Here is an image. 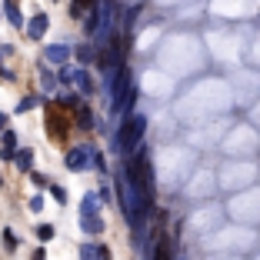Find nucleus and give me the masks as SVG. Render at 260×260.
Wrapping results in <instances>:
<instances>
[{
  "instance_id": "f257e3e1",
  "label": "nucleus",
  "mask_w": 260,
  "mask_h": 260,
  "mask_svg": "<svg viewBox=\"0 0 260 260\" xmlns=\"http://www.w3.org/2000/svg\"><path fill=\"white\" fill-rule=\"evenodd\" d=\"M144 130H147V117L144 114H130L127 120L117 127V150H134V147H140Z\"/></svg>"
},
{
  "instance_id": "f03ea898",
  "label": "nucleus",
  "mask_w": 260,
  "mask_h": 260,
  "mask_svg": "<svg viewBox=\"0 0 260 260\" xmlns=\"http://www.w3.org/2000/svg\"><path fill=\"white\" fill-rule=\"evenodd\" d=\"M97 147L84 144V147H74V150L67 153V167L70 170H87V167H97Z\"/></svg>"
},
{
  "instance_id": "7ed1b4c3",
  "label": "nucleus",
  "mask_w": 260,
  "mask_h": 260,
  "mask_svg": "<svg viewBox=\"0 0 260 260\" xmlns=\"http://www.w3.org/2000/svg\"><path fill=\"white\" fill-rule=\"evenodd\" d=\"M67 117L60 114L57 107H47V134H50V140H60L63 134H67Z\"/></svg>"
},
{
  "instance_id": "20e7f679",
  "label": "nucleus",
  "mask_w": 260,
  "mask_h": 260,
  "mask_svg": "<svg viewBox=\"0 0 260 260\" xmlns=\"http://www.w3.org/2000/svg\"><path fill=\"white\" fill-rule=\"evenodd\" d=\"M0 157L4 160H14L17 157V134L14 130H4V137H0Z\"/></svg>"
},
{
  "instance_id": "39448f33",
  "label": "nucleus",
  "mask_w": 260,
  "mask_h": 260,
  "mask_svg": "<svg viewBox=\"0 0 260 260\" xmlns=\"http://www.w3.org/2000/svg\"><path fill=\"white\" fill-rule=\"evenodd\" d=\"M80 230L84 234H104V217L100 214H80Z\"/></svg>"
},
{
  "instance_id": "423d86ee",
  "label": "nucleus",
  "mask_w": 260,
  "mask_h": 260,
  "mask_svg": "<svg viewBox=\"0 0 260 260\" xmlns=\"http://www.w3.org/2000/svg\"><path fill=\"white\" fill-rule=\"evenodd\" d=\"M47 27H50L47 14H34V20L27 23V34H30V40H40V37L47 34Z\"/></svg>"
},
{
  "instance_id": "0eeeda50",
  "label": "nucleus",
  "mask_w": 260,
  "mask_h": 260,
  "mask_svg": "<svg viewBox=\"0 0 260 260\" xmlns=\"http://www.w3.org/2000/svg\"><path fill=\"white\" fill-rule=\"evenodd\" d=\"M74 84H77V93H80V97H90L93 93V80H90L87 70H74Z\"/></svg>"
},
{
  "instance_id": "6e6552de",
  "label": "nucleus",
  "mask_w": 260,
  "mask_h": 260,
  "mask_svg": "<svg viewBox=\"0 0 260 260\" xmlns=\"http://www.w3.org/2000/svg\"><path fill=\"white\" fill-rule=\"evenodd\" d=\"M44 57H47L50 63H63V60L70 57V47H67V44H50V47L44 50Z\"/></svg>"
},
{
  "instance_id": "1a4fd4ad",
  "label": "nucleus",
  "mask_w": 260,
  "mask_h": 260,
  "mask_svg": "<svg viewBox=\"0 0 260 260\" xmlns=\"http://www.w3.org/2000/svg\"><path fill=\"white\" fill-rule=\"evenodd\" d=\"M80 260H110V250L100 244H87L84 250H80Z\"/></svg>"
},
{
  "instance_id": "9d476101",
  "label": "nucleus",
  "mask_w": 260,
  "mask_h": 260,
  "mask_svg": "<svg viewBox=\"0 0 260 260\" xmlns=\"http://www.w3.org/2000/svg\"><path fill=\"white\" fill-rule=\"evenodd\" d=\"M84 27H87V34H97V27H100V4H93V7L87 10Z\"/></svg>"
},
{
  "instance_id": "9b49d317",
  "label": "nucleus",
  "mask_w": 260,
  "mask_h": 260,
  "mask_svg": "<svg viewBox=\"0 0 260 260\" xmlns=\"http://www.w3.org/2000/svg\"><path fill=\"white\" fill-rule=\"evenodd\" d=\"M80 214H100V197H97V193H87V197H84Z\"/></svg>"
},
{
  "instance_id": "f8f14e48",
  "label": "nucleus",
  "mask_w": 260,
  "mask_h": 260,
  "mask_svg": "<svg viewBox=\"0 0 260 260\" xmlns=\"http://www.w3.org/2000/svg\"><path fill=\"white\" fill-rule=\"evenodd\" d=\"M77 127H84V130H90V127H93V114H90V107H77Z\"/></svg>"
},
{
  "instance_id": "ddd939ff",
  "label": "nucleus",
  "mask_w": 260,
  "mask_h": 260,
  "mask_svg": "<svg viewBox=\"0 0 260 260\" xmlns=\"http://www.w3.org/2000/svg\"><path fill=\"white\" fill-rule=\"evenodd\" d=\"M14 160H17V167H20L23 174H30V167H34V153H30V150H20Z\"/></svg>"
},
{
  "instance_id": "4468645a",
  "label": "nucleus",
  "mask_w": 260,
  "mask_h": 260,
  "mask_svg": "<svg viewBox=\"0 0 260 260\" xmlns=\"http://www.w3.org/2000/svg\"><path fill=\"white\" fill-rule=\"evenodd\" d=\"M74 54H77V60H80V63H90V60H93V47H90V44H80Z\"/></svg>"
},
{
  "instance_id": "2eb2a0df",
  "label": "nucleus",
  "mask_w": 260,
  "mask_h": 260,
  "mask_svg": "<svg viewBox=\"0 0 260 260\" xmlns=\"http://www.w3.org/2000/svg\"><path fill=\"white\" fill-rule=\"evenodd\" d=\"M37 104H40V97H37V93H30V97H23L20 104H17V110H20V114H23V110H34V107H37Z\"/></svg>"
},
{
  "instance_id": "dca6fc26",
  "label": "nucleus",
  "mask_w": 260,
  "mask_h": 260,
  "mask_svg": "<svg viewBox=\"0 0 260 260\" xmlns=\"http://www.w3.org/2000/svg\"><path fill=\"white\" fill-rule=\"evenodd\" d=\"M7 20L14 23V27H23V17H20V10H17L14 4H7Z\"/></svg>"
},
{
  "instance_id": "f3484780",
  "label": "nucleus",
  "mask_w": 260,
  "mask_h": 260,
  "mask_svg": "<svg viewBox=\"0 0 260 260\" xmlns=\"http://www.w3.org/2000/svg\"><path fill=\"white\" fill-rule=\"evenodd\" d=\"M153 260H170V244H167V240H160V244H157V250H153Z\"/></svg>"
},
{
  "instance_id": "a211bd4d",
  "label": "nucleus",
  "mask_w": 260,
  "mask_h": 260,
  "mask_svg": "<svg viewBox=\"0 0 260 260\" xmlns=\"http://www.w3.org/2000/svg\"><path fill=\"white\" fill-rule=\"evenodd\" d=\"M27 207H30V214H40V210H44V197H40V193H34V197L27 200Z\"/></svg>"
},
{
  "instance_id": "6ab92c4d",
  "label": "nucleus",
  "mask_w": 260,
  "mask_h": 260,
  "mask_svg": "<svg viewBox=\"0 0 260 260\" xmlns=\"http://www.w3.org/2000/svg\"><path fill=\"white\" fill-rule=\"evenodd\" d=\"M37 237L40 240H50V237H54V223H40V227H37Z\"/></svg>"
},
{
  "instance_id": "aec40b11",
  "label": "nucleus",
  "mask_w": 260,
  "mask_h": 260,
  "mask_svg": "<svg viewBox=\"0 0 260 260\" xmlns=\"http://www.w3.org/2000/svg\"><path fill=\"white\" fill-rule=\"evenodd\" d=\"M57 80H60V84L74 80V70H70V67H63V63H60V67H57Z\"/></svg>"
},
{
  "instance_id": "412c9836",
  "label": "nucleus",
  "mask_w": 260,
  "mask_h": 260,
  "mask_svg": "<svg viewBox=\"0 0 260 260\" xmlns=\"http://www.w3.org/2000/svg\"><path fill=\"white\" fill-rule=\"evenodd\" d=\"M50 193H54V200H57V204H67V190H63L60 184H54V187H50Z\"/></svg>"
},
{
  "instance_id": "4be33fe9",
  "label": "nucleus",
  "mask_w": 260,
  "mask_h": 260,
  "mask_svg": "<svg viewBox=\"0 0 260 260\" xmlns=\"http://www.w3.org/2000/svg\"><path fill=\"white\" fill-rule=\"evenodd\" d=\"M40 80H44V87H47V90H54V74H50V70H40Z\"/></svg>"
},
{
  "instance_id": "5701e85b",
  "label": "nucleus",
  "mask_w": 260,
  "mask_h": 260,
  "mask_svg": "<svg viewBox=\"0 0 260 260\" xmlns=\"http://www.w3.org/2000/svg\"><path fill=\"white\" fill-rule=\"evenodd\" d=\"M4 247H7V250H17V237L10 230H4Z\"/></svg>"
},
{
  "instance_id": "b1692460",
  "label": "nucleus",
  "mask_w": 260,
  "mask_h": 260,
  "mask_svg": "<svg viewBox=\"0 0 260 260\" xmlns=\"http://www.w3.org/2000/svg\"><path fill=\"white\" fill-rule=\"evenodd\" d=\"M30 180H34L37 187H47V177H44V174H30Z\"/></svg>"
},
{
  "instance_id": "393cba45",
  "label": "nucleus",
  "mask_w": 260,
  "mask_h": 260,
  "mask_svg": "<svg viewBox=\"0 0 260 260\" xmlns=\"http://www.w3.org/2000/svg\"><path fill=\"white\" fill-rule=\"evenodd\" d=\"M44 253H47V250H44V247H37V250H34V253H30V260H44Z\"/></svg>"
},
{
  "instance_id": "a878e982",
  "label": "nucleus",
  "mask_w": 260,
  "mask_h": 260,
  "mask_svg": "<svg viewBox=\"0 0 260 260\" xmlns=\"http://www.w3.org/2000/svg\"><path fill=\"white\" fill-rule=\"evenodd\" d=\"M4 123H7V117H4V114H0V127H4Z\"/></svg>"
},
{
  "instance_id": "bb28decb",
  "label": "nucleus",
  "mask_w": 260,
  "mask_h": 260,
  "mask_svg": "<svg viewBox=\"0 0 260 260\" xmlns=\"http://www.w3.org/2000/svg\"><path fill=\"white\" fill-rule=\"evenodd\" d=\"M0 77H4V67H0Z\"/></svg>"
},
{
  "instance_id": "cd10ccee",
  "label": "nucleus",
  "mask_w": 260,
  "mask_h": 260,
  "mask_svg": "<svg viewBox=\"0 0 260 260\" xmlns=\"http://www.w3.org/2000/svg\"><path fill=\"white\" fill-rule=\"evenodd\" d=\"M0 187H4V180H0Z\"/></svg>"
}]
</instances>
